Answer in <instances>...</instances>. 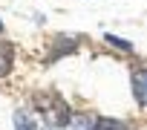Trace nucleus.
I'll return each instance as SVG.
<instances>
[{"label": "nucleus", "mask_w": 147, "mask_h": 130, "mask_svg": "<svg viewBox=\"0 0 147 130\" xmlns=\"http://www.w3.org/2000/svg\"><path fill=\"white\" fill-rule=\"evenodd\" d=\"M15 67V46L9 41H0V78H6Z\"/></svg>", "instance_id": "nucleus-1"}, {"label": "nucleus", "mask_w": 147, "mask_h": 130, "mask_svg": "<svg viewBox=\"0 0 147 130\" xmlns=\"http://www.w3.org/2000/svg\"><path fill=\"white\" fill-rule=\"evenodd\" d=\"M133 95L141 107H147V70L133 72Z\"/></svg>", "instance_id": "nucleus-2"}, {"label": "nucleus", "mask_w": 147, "mask_h": 130, "mask_svg": "<svg viewBox=\"0 0 147 130\" xmlns=\"http://www.w3.org/2000/svg\"><path fill=\"white\" fill-rule=\"evenodd\" d=\"M12 121H15V130H38V124H35V118H32V116H29L26 110H18Z\"/></svg>", "instance_id": "nucleus-3"}, {"label": "nucleus", "mask_w": 147, "mask_h": 130, "mask_svg": "<svg viewBox=\"0 0 147 130\" xmlns=\"http://www.w3.org/2000/svg\"><path fill=\"white\" fill-rule=\"evenodd\" d=\"M90 130H124V124L121 121H115V118H95V124L90 127Z\"/></svg>", "instance_id": "nucleus-4"}, {"label": "nucleus", "mask_w": 147, "mask_h": 130, "mask_svg": "<svg viewBox=\"0 0 147 130\" xmlns=\"http://www.w3.org/2000/svg\"><path fill=\"white\" fill-rule=\"evenodd\" d=\"M107 41H110V46H118V49H124V52H133V46L124 41V38H115V35H107Z\"/></svg>", "instance_id": "nucleus-5"}, {"label": "nucleus", "mask_w": 147, "mask_h": 130, "mask_svg": "<svg viewBox=\"0 0 147 130\" xmlns=\"http://www.w3.org/2000/svg\"><path fill=\"white\" fill-rule=\"evenodd\" d=\"M0 32H3V23H0Z\"/></svg>", "instance_id": "nucleus-6"}]
</instances>
